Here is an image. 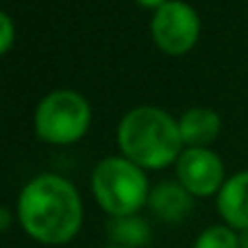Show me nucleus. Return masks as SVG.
<instances>
[{
    "mask_svg": "<svg viewBox=\"0 0 248 248\" xmlns=\"http://www.w3.org/2000/svg\"><path fill=\"white\" fill-rule=\"evenodd\" d=\"M16 216L31 240L46 246L72 242L83 227V201L72 181L39 174L22 187Z\"/></svg>",
    "mask_w": 248,
    "mask_h": 248,
    "instance_id": "obj_1",
    "label": "nucleus"
},
{
    "mask_svg": "<svg viewBox=\"0 0 248 248\" xmlns=\"http://www.w3.org/2000/svg\"><path fill=\"white\" fill-rule=\"evenodd\" d=\"M192 194L179 183V181H163V183L155 185L150 189L148 196V207L155 214V218H159L161 222L176 224L181 220H185V216L192 211Z\"/></svg>",
    "mask_w": 248,
    "mask_h": 248,
    "instance_id": "obj_8",
    "label": "nucleus"
},
{
    "mask_svg": "<svg viewBox=\"0 0 248 248\" xmlns=\"http://www.w3.org/2000/svg\"><path fill=\"white\" fill-rule=\"evenodd\" d=\"M92 122L87 98L72 90H57L46 94L35 109V133L52 146H70L83 140Z\"/></svg>",
    "mask_w": 248,
    "mask_h": 248,
    "instance_id": "obj_4",
    "label": "nucleus"
},
{
    "mask_svg": "<svg viewBox=\"0 0 248 248\" xmlns=\"http://www.w3.org/2000/svg\"><path fill=\"white\" fill-rule=\"evenodd\" d=\"M218 214L233 231H248V170L224 181L218 192Z\"/></svg>",
    "mask_w": 248,
    "mask_h": 248,
    "instance_id": "obj_7",
    "label": "nucleus"
},
{
    "mask_svg": "<svg viewBox=\"0 0 248 248\" xmlns=\"http://www.w3.org/2000/svg\"><path fill=\"white\" fill-rule=\"evenodd\" d=\"M192 248H240V235L227 224H214L196 237Z\"/></svg>",
    "mask_w": 248,
    "mask_h": 248,
    "instance_id": "obj_11",
    "label": "nucleus"
},
{
    "mask_svg": "<svg viewBox=\"0 0 248 248\" xmlns=\"http://www.w3.org/2000/svg\"><path fill=\"white\" fill-rule=\"evenodd\" d=\"M150 33L157 48L166 55H187L201 35V17L196 9L183 0H168L153 13Z\"/></svg>",
    "mask_w": 248,
    "mask_h": 248,
    "instance_id": "obj_5",
    "label": "nucleus"
},
{
    "mask_svg": "<svg viewBox=\"0 0 248 248\" xmlns=\"http://www.w3.org/2000/svg\"><path fill=\"white\" fill-rule=\"evenodd\" d=\"M122 157L144 170H163L183 153L179 120L159 107H135L118 124Z\"/></svg>",
    "mask_w": 248,
    "mask_h": 248,
    "instance_id": "obj_2",
    "label": "nucleus"
},
{
    "mask_svg": "<svg viewBox=\"0 0 248 248\" xmlns=\"http://www.w3.org/2000/svg\"><path fill=\"white\" fill-rule=\"evenodd\" d=\"M92 194L111 218L137 216L141 207L148 205V176L131 159L107 157L92 172Z\"/></svg>",
    "mask_w": 248,
    "mask_h": 248,
    "instance_id": "obj_3",
    "label": "nucleus"
},
{
    "mask_svg": "<svg viewBox=\"0 0 248 248\" xmlns=\"http://www.w3.org/2000/svg\"><path fill=\"white\" fill-rule=\"evenodd\" d=\"M105 248H126V246H118V244H109V246H105Z\"/></svg>",
    "mask_w": 248,
    "mask_h": 248,
    "instance_id": "obj_16",
    "label": "nucleus"
},
{
    "mask_svg": "<svg viewBox=\"0 0 248 248\" xmlns=\"http://www.w3.org/2000/svg\"><path fill=\"white\" fill-rule=\"evenodd\" d=\"M135 2L144 9H155V11H157L159 7H163V4L168 2V0H135Z\"/></svg>",
    "mask_w": 248,
    "mask_h": 248,
    "instance_id": "obj_14",
    "label": "nucleus"
},
{
    "mask_svg": "<svg viewBox=\"0 0 248 248\" xmlns=\"http://www.w3.org/2000/svg\"><path fill=\"white\" fill-rule=\"evenodd\" d=\"M222 120L214 109L194 107L179 118L181 140L187 148H207L220 135Z\"/></svg>",
    "mask_w": 248,
    "mask_h": 248,
    "instance_id": "obj_9",
    "label": "nucleus"
},
{
    "mask_svg": "<svg viewBox=\"0 0 248 248\" xmlns=\"http://www.w3.org/2000/svg\"><path fill=\"white\" fill-rule=\"evenodd\" d=\"M13 42H16V26H13V20L4 11H0V57L11 50Z\"/></svg>",
    "mask_w": 248,
    "mask_h": 248,
    "instance_id": "obj_12",
    "label": "nucleus"
},
{
    "mask_svg": "<svg viewBox=\"0 0 248 248\" xmlns=\"http://www.w3.org/2000/svg\"><path fill=\"white\" fill-rule=\"evenodd\" d=\"M107 235L111 244L126 248H144L153 237L150 224L141 216H124V218H111L107 224Z\"/></svg>",
    "mask_w": 248,
    "mask_h": 248,
    "instance_id": "obj_10",
    "label": "nucleus"
},
{
    "mask_svg": "<svg viewBox=\"0 0 248 248\" xmlns=\"http://www.w3.org/2000/svg\"><path fill=\"white\" fill-rule=\"evenodd\" d=\"M176 179L192 196H214L224 185V163L209 148H187L176 159Z\"/></svg>",
    "mask_w": 248,
    "mask_h": 248,
    "instance_id": "obj_6",
    "label": "nucleus"
},
{
    "mask_svg": "<svg viewBox=\"0 0 248 248\" xmlns=\"http://www.w3.org/2000/svg\"><path fill=\"white\" fill-rule=\"evenodd\" d=\"M240 248H248V231L240 233Z\"/></svg>",
    "mask_w": 248,
    "mask_h": 248,
    "instance_id": "obj_15",
    "label": "nucleus"
},
{
    "mask_svg": "<svg viewBox=\"0 0 248 248\" xmlns=\"http://www.w3.org/2000/svg\"><path fill=\"white\" fill-rule=\"evenodd\" d=\"M11 222H13L11 211H9L7 207H0V233L7 231V229L11 227Z\"/></svg>",
    "mask_w": 248,
    "mask_h": 248,
    "instance_id": "obj_13",
    "label": "nucleus"
}]
</instances>
